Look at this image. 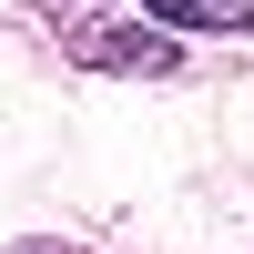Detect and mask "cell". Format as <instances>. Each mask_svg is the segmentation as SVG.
<instances>
[{
    "label": "cell",
    "mask_w": 254,
    "mask_h": 254,
    "mask_svg": "<svg viewBox=\"0 0 254 254\" xmlns=\"http://www.w3.org/2000/svg\"><path fill=\"white\" fill-rule=\"evenodd\" d=\"M61 51L81 61V71H173L183 61V41H163V20H71L61 31Z\"/></svg>",
    "instance_id": "1"
},
{
    "label": "cell",
    "mask_w": 254,
    "mask_h": 254,
    "mask_svg": "<svg viewBox=\"0 0 254 254\" xmlns=\"http://www.w3.org/2000/svg\"><path fill=\"white\" fill-rule=\"evenodd\" d=\"M142 20H163V31H254V0H142Z\"/></svg>",
    "instance_id": "2"
}]
</instances>
